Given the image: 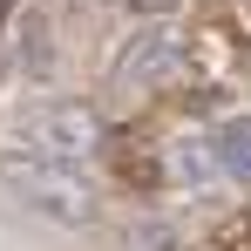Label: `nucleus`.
<instances>
[{
    "label": "nucleus",
    "mask_w": 251,
    "mask_h": 251,
    "mask_svg": "<svg viewBox=\"0 0 251 251\" xmlns=\"http://www.w3.org/2000/svg\"><path fill=\"white\" fill-rule=\"evenodd\" d=\"M0 82H7V54H0Z\"/></svg>",
    "instance_id": "obj_9"
},
{
    "label": "nucleus",
    "mask_w": 251,
    "mask_h": 251,
    "mask_svg": "<svg viewBox=\"0 0 251 251\" xmlns=\"http://www.w3.org/2000/svg\"><path fill=\"white\" fill-rule=\"evenodd\" d=\"M109 170L123 176L129 190H156V183H170L163 150H156V143H143V136H109Z\"/></svg>",
    "instance_id": "obj_4"
},
{
    "label": "nucleus",
    "mask_w": 251,
    "mask_h": 251,
    "mask_svg": "<svg viewBox=\"0 0 251 251\" xmlns=\"http://www.w3.org/2000/svg\"><path fill=\"white\" fill-rule=\"evenodd\" d=\"M217 150H224V170H231L238 183H251V116H238V123L217 129Z\"/></svg>",
    "instance_id": "obj_6"
},
{
    "label": "nucleus",
    "mask_w": 251,
    "mask_h": 251,
    "mask_svg": "<svg viewBox=\"0 0 251 251\" xmlns=\"http://www.w3.org/2000/svg\"><path fill=\"white\" fill-rule=\"evenodd\" d=\"M136 251H176V231L170 224H136Z\"/></svg>",
    "instance_id": "obj_7"
},
{
    "label": "nucleus",
    "mask_w": 251,
    "mask_h": 251,
    "mask_svg": "<svg viewBox=\"0 0 251 251\" xmlns=\"http://www.w3.org/2000/svg\"><path fill=\"white\" fill-rule=\"evenodd\" d=\"M27 136H34L41 156H68V163L109 150V129H102V116L88 102H48V109H34L27 116Z\"/></svg>",
    "instance_id": "obj_2"
},
{
    "label": "nucleus",
    "mask_w": 251,
    "mask_h": 251,
    "mask_svg": "<svg viewBox=\"0 0 251 251\" xmlns=\"http://www.w3.org/2000/svg\"><path fill=\"white\" fill-rule=\"evenodd\" d=\"M129 7H136V14H170L176 0H129Z\"/></svg>",
    "instance_id": "obj_8"
},
{
    "label": "nucleus",
    "mask_w": 251,
    "mask_h": 251,
    "mask_svg": "<svg viewBox=\"0 0 251 251\" xmlns=\"http://www.w3.org/2000/svg\"><path fill=\"white\" fill-rule=\"evenodd\" d=\"M7 7H14V0H0V14H7Z\"/></svg>",
    "instance_id": "obj_10"
},
{
    "label": "nucleus",
    "mask_w": 251,
    "mask_h": 251,
    "mask_svg": "<svg viewBox=\"0 0 251 251\" xmlns=\"http://www.w3.org/2000/svg\"><path fill=\"white\" fill-rule=\"evenodd\" d=\"M0 183L27 210H41L54 224H88L95 217V190L68 156H41V150H7L0 156Z\"/></svg>",
    "instance_id": "obj_1"
},
{
    "label": "nucleus",
    "mask_w": 251,
    "mask_h": 251,
    "mask_svg": "<svg viewBox=\"0 0 251 251\" xmlns=\"http://www.w3.org/2000/svg\"><path fill=\"white\" fill-rule=\"evenodd\" d=\"M210 163H224V150H210L204 136H183V143H163V170L170 183H204Z\"/></svg>",
    "instance_id": "obj_5"
},
{
    "label": "nucleus",
    "mask_w": 251,
    "mask_h": 251,
    "mask_svg": "<svg viewBox=\"0 0 251 251\" xmlns=\"http://www.w3.org/2000/svg\"><path fill=\"white\" fill-rule=\"evenodd\" d=\"M183 61H190V41H183V34H170V27H150V34H136L129 54L116 61V88H123V95H143V88L170 82Z\"/></svg>",
    "instance_id": "obj_3"
}]
</instances>
